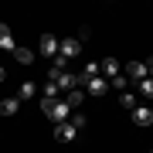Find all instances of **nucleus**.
Segmentation results:
<instances>
[{
	"label": "nucleus",
	"instance_id": "nucleus-1",
	"mask_svg": "<svg viewBox=\"0 0 153 153\" xmlns=\"http://www.w3.org/2000/svg\"><path fill=\"white\" fill-rule=\"evenodd\" d=\"M123 75L129 78V85H136L146 78V61H129V65H123Z\"/></svg>",
	"mask_w": 153,
	"mask_h": 153
},
{
	"label": "nucleus",
	"instance_id": "nucleus-2",
	"mask_svg": "<svg viewBox=\"0 0 153 153\" xmlns=\"http://www.w3.org/2000/svg\"><path fill=\"white\" fill-rule=\"evenodd\" d=\"M99 75H102L105 82H112L116 75H123V65H119V61L109 55V58H102V61H99Z\"/></svg>",
	"mask_w": 153,
	"mask_h": 153
},
{
	"label": "nucleus",
	"instance_id": "nucleus-3",
	"mask_svg": "<svg viewBox=\"0 0 153 153\" xmlns=\"http://www.w3.org/2000/svg\"><path fill=\"white\" fill-rule=\"evenodd\" d=\"M58 48H61V41L55 38V34H41V41H38V51L44 58H55L58 55Z\"/></svg>",
	"mask_w": 153,
	"mask_h": 153
},
{
	"label": "nucleus",
	"instance_id": "nucleus-4",
	"mask_svg": "<svg viewBox=\"0 0 153 153\" xmlns=\"http://www.w3.org/2000/svg\"><path fill=\"white\" fill-rule=\"evenodd\" d=\"M78 51H82V41H78V38H65V41H61V48H58V55L65 58V61H71Z\"/></svg>",
	"mask_w": 153,
	"mask_h": 153
},
{
	"label": "nucleus",
	"instance_id": "nucleus-5",
	"mask_svg": "<svg viewBox=\"0 0 153 153\" xmlns=\"http://www.w3.org/2000/svg\"><path fill=\"white\" fill-rule=\"evenodd\" d=\"M82 88H85L88 95H102L105 88H109V82H105V78L99 75V78H88V82H82Z\"/></svg>",
	"mask_w": 153,
	"mask_h": 153
},
{
	"label": "nucleus",
	"instance_id": "nucleus-6",
	"mask_svg": "<svg viewBox=\"0 0 153 153\" xmlns=\"http://www.w3.org/2000/svg\"><path fill=\"white\" fill-rule=\"evenodd\" d=\"M55 136H58L61 143H71V140L78 136V129H75L71 123H58V126H55Z\"/></svg>",
	"mask_w": 153,
	"mask_h": 153
},
{
	"label": "nucleus",
	"instance_id": "nucleus-7",
	"mask_svg": "<svg viewBox=\"0 0 153 153\" xmlns=\"http://www.w3.org/2000/svg\"><path fill=\"white\" fill-rule=\"evenodd\" d=\"M133 123L136 126H150L153 123V109L150 105H136V109H133Z\"/></svg>",
	"mask_w": 153,
	"mask_h": 153
},
{
	"label": "nucleus",
	"instance_id": "nucleus-8",
	"mask_svg": "<svg viewBox=\"0 0 153 153\" xmlns=\"http://www.w3.org/2000/svg\"><path fill=\"white\" fill-rule=\"evenodd\" d=\"M55 85L61 88V92H71V88H78V75L65 71V75H58V78H55Z\"/></svg>",
	"mask_w": 153,
	"mask_h": 153
},
{
	"label": "nucleus",
	"instance_id": "nucleus-9",
	"mask_svg": "<svg viewBox=\"0 0 153 153\" xmlns=\"http://www.w3.org/2000/svg\"><path fill=\"white\" fill-rule=\"evenodd\" d=\"M82 99H85V88H71V92H68L65 99H61V102H65V105H68V109H71V112H75V109H78V105H82Z\"/></svg>",
	"mask_w": 153,
	"mask_h": 153
},
{
	"label": "nucleus",
	"instance_id": "nucleus-10",
	"mask_svg": "<svg viewBox=\"0 0 153 153\" xmlns=\"http://www.w3.org/2000/svg\"><path fill=\"white\" fill-rule=\"evenodd\" d=\"M17 109H21V99H17V95L0 99V116H17Z\"/></svg>",
	"mask_w": 153,
	"mask_h": 153
},
{
	"label": "nucleus",
	"instance_id": "nucleus-11",
	"mask_svg": "<svg viewBox=\"0 0 153 153\" xmlns=\"http://www.w3.org/2000/svg\"><path fill=\"white\" fill-rule=\"evenodd\" d=\"M65 65H68V61L61 58V55H55V58H51V68H48V78H51V82H55L58 75H65Z\"/></svg>",
	"mask_w": 153,
	"mask_h": 153
},
{
	"label": "nucleus",
	"instance_id": "nucleus-12",
	"mask_svg": "<svg viewBox=\"0 0 153 153\" xmlns=\"http://www.w3.org/2000/svg\"><path fill=\"white\" fill-rule=\"evenodd\" d=\"M0 48H4V51H10V55H14V48H17L14 38H10V27H7V24H0Z\"/></svg>",
	"mask_w": 153,
	"mask_h": 153
},
{
	"label": "nucleus",
	"instance_id": "nucleus-13",
	"mask_svg": "<svg viewBox=\"0 0 153 153\" xmlns=\"http://www.w3.org/2000/svg\"><path fill=\"white\" fill-rule=\"evenodd\" d=\"M34 95H38V85L34 82H24L21 88H17V99H21V102H27V99H34Z\"/></svg>",
	"mask_w": 153,
	"mask_h": 153
},
{
	"label": "nucleus",
	"instance_id": "nucleus-14",
	"mask_svg": "<svg viewBox=\"0 0 153 153\" xmlns=\"http://www.w3.org/2000/svg\"><path fill=\"white\" fill-rule=\"evenodd\" d=\"M14 58L21 61V65H31V61H34V51H31V48H21V44H17V48H14Z\"/></svg>",
	"mask_w": 153,
	"mask_h": 153
},
{
	"label": "nucleus",
	"instance_id": "nucleus-15",
	"mask_svg": "<svg viewBox=\"0 0 153 153\" xmlns=\"http://www.w3.org/2000/svg\"><path fill=\"white\" fill-rule=\"evenodd\" d=\"M136 88H140V95H143V99H153V78H143V82H136Z\"/></svg>",
	"mask_w": 153,
	"mask_h": 153
},
{
	"label": "nucleus",
	"instance_id": "nucleus-16",
	"mask_svg": "<svg viewBox=\"0 0 153 153\" xmlns=\"http://www.w3.org/2000/svg\"><path fill=\"white\" fill-rule=\"evenodd\" d=\"M41 95H44V99H61V88H58L55 82H48V85L41 88Z\"/></svg>",
	"mask_w": 153,
	"mask_h": 153
},
{
	"label": "nucleus",
	"instance_id": "nucleus-17",
	"mask_svg": "<svg viewBox=\"0 0 153 153\" xmlns=\"http://www.w3.org/2000/svg\"><path fill=\"white\" fill-rule=\"evenodd\" d=\"M119 105H123V109H136V95H133V92H123L119 95Z\"/></svg>",
	"mask_w": 153,
	"mask_h": 153
},
{
	"label": "nucleus",
	"instance_id": "nucleus-18",
	"mask_svg": "<svg viewBox=\"0 0 153 153\" xmlns=\"http://www.w3.org/2000/svg\"><path fill=\"white\" fill-rule=\"evenodd\" d=\"M68 123L75 126V129H85V123H88V119H85V112H71V119H68Z\"/></svg>",
	"mask_w": 153,
	"mask_h": 153
},
{
	"label": "nucleus",
	"instance_id": "nucleus-19",
	"mask_svg": "<svg viewBox=\"0 0 153 153\" xmlns=\"http://www.w3.org/2000/svg\"><path fill=\"white\" fill-rule=\"evenodd\" d=\"M109 85H112V88H126V85H129V78H126V75H116Z\"/></svg>",
	"mask_w": 153,
	"mask_h": 153
},
{
	"label": "nucleus",
	"instance_id": "nucleus-20",
	"mask_svg": "<svg viewBox=\"0 0 153 153\" xmlns=\"http://www.w3.org/2000/svg\"><path fill=\"white\" fill-rule=\"evenodd\" d=\"M146 78H153V58H146Z\"/></svg>",
	"mask_w": 153,
	"mask_h": 153
},
{
	"label": "nucleus",
	"instance_id": "nucleus-21",
	"mask_svg": "<svg viewBox=\"0 0 153 153\" xmlns=\"http://www.w3.org/2000/svg\"><path fill=\"white\" fill-rule=\"evenodd\" d=\"M4 78H7V68H0V82H4Z\"/></svg>",
	"mask_w": 153,
	"mask_h": 153
},
{
	"label": "nucleus",
	"instance_id": "nucleus-22",
	"mask_svg": "<svg viewBox=\"0 0 153 153\" xmlns=\"http://www.w3.org/2000/svg\"><path fill=\"white\" fill-rule=\"evenodd\" d=\"M150 153H153V150H150Z\"/></svg>",
	"mask_w": 153,
	"mask_h": 153
}]
</instances>
